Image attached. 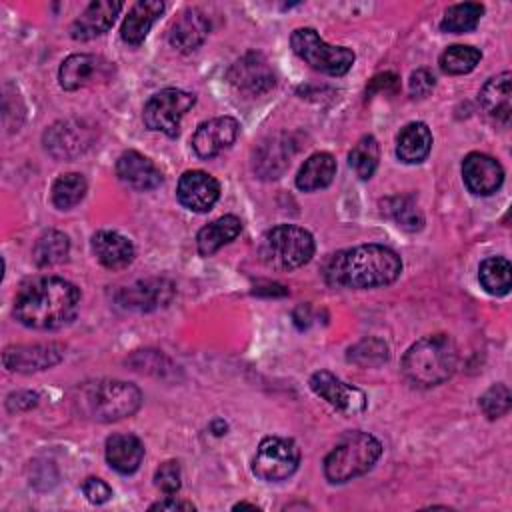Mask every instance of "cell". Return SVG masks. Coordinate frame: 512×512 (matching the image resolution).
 <instances>
[{
    "label": "cell",
    "mask_w": 512,
    "mask_h": 512,
    "mask_svg": "<svg viewBox=\"0 0 512 512\" xmlns=\"http://www.w3.org/2000/svg\"><path fill=\"white\" fill-rule=\"evenodd\" d=\"M80 308V290L60 276H38L20 286L14 316L34 330H56L70 324Z\"/></svg>",
    "instance_id": "obj_1"
},
{
    "label": "cell",
    "mask_w": 512,
    "mask_h": 512,
    "mask_svg": "<svg viewBox=\"0 0 512 512\" xmlns=\"http://www.w3.org/2000/svg\"><path fill=\"white\" fill-rule=\"evenodd\" d=\"M400 272V256L382 244H360L340 250L324 264V280L330 286L354 290L388 286Z\"/></svg>",
    "instance_id": "obj_2"
},
{
    "label": "cell",
    "mask_w": 512,
    "mask_h": 512,
    "mask_svg": "<svg viewBox=\"0 0 512 512\" xmlns=\"http://www.w3.org/2000/svg\"><path fill=\"white\" fill-rule=\"evenodd\" d=\"M458 350L450 336L430 334L416 340L402 358V374L416 388H432L452 376Z\"/></svg>",
    "instance_id": "obj_3"
},
{
    "label": "cell",
    "mask_w": 512,
    "mask_h": 512,
    "mask_svg": "<svg viewBox=\"0 0 512 512\" xmlns=\"http://www.w3.org/2000/svg\"><path fill=\"white\" fill-rule=\"evenodd\" d=\"M74 404L80 414L96 422H116L132 416L142 404L138 386L122 380H96L76 388Z\"/></svg>",
    "instance_id": "obj_4"
},
{
    "label": "cell",
    "mask_w": 512,
    "mask_h": 512,
    "mask_svg": "<svg viewBox=\"0 0 512 512\" xmlns=\"http://www.w3.org/2000/svg\"><path fill=\"white\" fill-rule=\"evenodd\" d=\"M382 454V444L376 436L368 432H348L324 458V476L332 484H344L354 480L378 462Z\"/></svg>",
    "instance_id": "obj_5"
},
{
    "label": "cell",
    "mask_w": 512,
    "mask_h": 512,
    "mask_svg": "<svg viewBox=\"0 0 512 512\" xmlns=\"http://www.w3.org/2000/svg\"><path fill=\"white\" fill-rule=\"evenodd\" d=\"M314 254V238L308 230L294 224H278L270 228L258 246L260 262L278 272H290L306 262Z\"/></svg>",
    "instance_id": "obj_6"
},
{
    "label": "cell",
    "mask_w": 512,
    "mask_h": 512,
    "mask_svg": "<svg viewBox=\"0 0 512 512\" xmlns=\"http://www.w3.org/2000/svg\"><path fill=\"white\" fill-rule=\"evenodd\" d=\"M292 50L296 56H300L306 64H310L314 70L330 74V76H342L346 74L354 64V52L346 46H334L320 38V34L314 28H298L290 36Z\"/></svg>",
    "instance_id": "obj_7"
},
{
    "label": "cell",
    "mask_w": 512,
    "mask_h": 512,
    "mask_svg": "<svg viewBox=\"0 0 512 512\" xmlns=\"http://www.w3.org/2000/svg\"><path fill=\"white\" fill-rule=\"evenodd\" d=\"M194 102L196 98L190 92L180 88H164L150 96V100L144 104L142 120L148 130L174 138L180 132L182 116L194 106Z\"/></svg>",
    "instance_id": "obj_8"
},
{
    "label": "cell",
    "mask_w": 512,
    "mask_h": 512,
    "mask_svg": "<svg viewBox=\"0 0 512 512\" xmlns=\"http://www.w3.org/2000/svg\"><path fill=\"white\" fill-rule=\"evenodd\" d=\"M300 464V448L294 440L282 436H266L254 454L252 472L264 482H280L290 478Z\"/></svg>",
    "instance_id": "obj_9"
},
{
    "label": "cell",
    "mask_w": 512,
    "mask_h": 512,
    "mask_svg": "<svg viewBox=\"0 0 512 512\" xmlns=\"http://www.w3.org/2000/svg\"><path fill=\"white\" fill-rule=\"evenodd\" d=\"M310 388L314 394H318L332 408H336L346 416H354L366 410V404H368L366 394L360 388L346 384L344 380H340L328 370L314 372L310 376Z\"/></svg>",
    "instance_id": "obj_10"
},
{
    "label": "cell",
    "mask_w": 512,
    "mask_h": 512,
    "mask_svg": "<svg viewBox=\"0 0 512 512\" xmlns=\"http://www.w3.org/2000/svg\"><path fill=\"white\" fill-rule=\"evenodd\" d=\"M94 138L92 126L82 120H60L44 132L46 150L58 160H70L82 154Z\"/></svg>",
    "instance_id": "obj_11"
},
{
    "label": "cell",
    "mask_w": 512,
    "mask_h": 512,
    "mask_svg": "<svg viewBox=\"0 0 512 512\" xmlns=\"http://www.w3.org/2000/svg\"><path fill=\"white\" fill-rule=\"evenodd\" d=\"M64 358V346L58 342L18 344L2 352V364L10 372H38L56 366Z\"/></svg>",
    "instance_id": "obj_12"
},
{
    "label": "cell",
    "mask_w": 512,
    "mask_h": 512,
    "mask_svg": "<svg viewBox=\"0 0 512 512\" xmlns=\"http://www.w3.org/2000/svg\"><path fill=\"white\" fill-rule=\"evenodd\" d=\"M228 80L238 92L248 96H260L276 84V76L270 64L258 52H248L238 58L228 70Z\"/></svg>",
    "instance_id": "obj_13"
},
{
    "label": "cell",
    "mask_w": 512,
    "mask_h": 512,
    "mask_svg": "<svg viewBox=\"0 0 512 512\" xmlns=\"http://www.w3.org/2000/svg\"><path fill=\"white\" fill-rule=\"evenodd\" d=\"M114 66L102 56L94 54H72L58 70V82L64 90H78L94 82H104L112 76Z\"/></svg>",
    "instance_id": "obj_14"
},
{
    "label": "cell",
    "mask_w": 512,
    "mask_h": 512,
    "mask_svg": "<svg viewBox=\"0 0 512 512\" xmlns=\"http://www.w3.org/2000/svg\"><path fill=\"white\" fill-rule=\"evenodd\" d=\"M178 202L192 212H208L220 198V184L204 170H186L176 186Z\"/></svg>",
    "instance_id": "obj_15"
},
{
    "label": "cell",
    "mask_w": 512,
    "mask_h": 512,
    "mask_svg": "<svg viewBox=\"0 0 512 512\" xmlns=\"http://www.w3.org/2000/svg\"><path fill=\"white\" fill-rule=\"evenodd\" d=\"M238 120L232 116H218L202 122L196 132L192 134V148L194 152L208 160L218 156L222 150L232 146L238 136Z\"/></svg>",
    "instance_id": "obj_16"
},
{
    "label": "cell",
    "mask_w": 512,
    "mask_h": 512,
    "mask_svg": "<svg viewBox=\"0 0 512 512\" xmlns=\"http://www.w3.org/2000/svg\"><path fill=\"white\" fill-rule=\"evenodd\" d=\"M462 178L472 194L490 196L502 186L504 170L496 158L482 152H470L462 160Z\"/></svg>",
    "instance_id": "obj_17"
},
{
    "label": "cell",
    "mask_w": 512,
    "mask_h": 512,
    "mask_svg": "<svg viewBox=\"0 0 512 512\" xmlns=\"http://www.w3.org/2000/svg\"><path fill=\"white\" fill-rule=\"evenodd\" d=\"M174 294V284L166 278H148L138 280L132 286H126L118 292L116 300L126 310L148 312L158 306H164Z\"/></svg>",
    "instance_id": "obj_18"
},
{
    "label": "cell",
    "mask_w": 512,
    "mask_h": 512,
    "mask_svg": "<svg viewBox=\"0 0 512 512\" xmlns=\"http://www.w3.org/2000/svg\"><path fill=\"white\" fill-rule=\"evenodd\" d=\"M116 174L126 186L138 192H148L162 184V172L156 164L136 150H126L118 156Z\"/></svg>",
    "instance_id": "obj_19"
},
{
    "label": "cell",
    "mask_w": 512,
    "mask_h": 512,
    "mask_svg": "<svg viewBox=\"0 0 512 512\" xmlns=\"http://www.w3.org/2000/svg\"><path fill=\"white\" fill-rule=\"evenodd\" d=\"M120 10H122V2H116V0L90 2L86 10L72 22L70 36L74 40H92L108 32Z\"/></svg>",
    "instance_id": "obj_20"
},
{
    "label": "cell",
    "mask_w": 512,
    "mask_h": 512,
    "mask_svg": "<svg viewBox=\"0 0 512 512\" xmlns=\"http://www.w3.org/2000/svg\"><path fill=\"white\" fill-rule=\"evenodd\" d=\"M210 32V22L198 8H186L172 22L168 32V42L180 52H192L206 40Z\"/></svg>",
    "instance_id": "obj_21"
},
{
    "label": "cell",
    "mask_w": 512,
    "mask_h": 512,
    "mask_svg": "<svg viewBox=\"0 0 512 512\" xmlns=\"http://www.w3.org/2000/svg\"><path fill=\"white\" fill-rule=\"evenodd\" d=\"M294 154V144L290 136L276 134L264 140L254 152V172L260 178H278L290 164Z\"/></svg>",
    "instance_id": "obj_22"
},
{
    "label": "cell",
    "mask_w": 512,
    "mask_h": 512,
    "mask_svg": "<svg viewBox=\"0 0 512 512\" xmlns=\"http://www.w3.org/2000/svg\"><path fill=\"white\" fill-rule=\"evenodd\" d=\"M92 250L98 262L110 270H122L134 260L132 242L114 230H98L92 236Z\"/></svg>",
    "instance_id": "obj_23"
},
{
    "label": "cell",
    "mask_w": 512,
    "mask_h": 512,
    "mask_svg": "<svg viewBox=\"0 0 512 512\" xmlns=\"http://www.w3.org/2000/svg\"><path fill=\"white\" fill-rule=\"evenodd\" d=\"M104 456L110 468L120 474H132L140 468L144 458V444L134 434H112L106 440Z\"/></svg>",
    "instance_id": "obj_24"
},
{
    "label": "cell",
    "mask_w": 512,
    "mask_h": 512,
    "mask_svg": "<svg viewBox=\"0 0 512 512\" xmlns=\"http://www.w3.org/2000/svg\"><path fill=\"white\" fill-rule=\"evenodd\" d=\"M480 104L500 124H508L512 116V74L502 72L490 78L480 90Z\"/></svg>",
    "instance_id": "obj_25"
},
{
    "label": "cell",
    "mask_w": 512,
    "mask_h": 512,
    "mask_svg": "<svg viewBox=\"0 0 512 512\" xmlns=\"http://www.w3.org/2000/svg\"><path fill=\"white\" fill-rule=\"evenodd\" d=\"M164 12V2L158 0H140L130 10L128 16L122 22L120 36L124 42L138 46L148 36L152 24L158 20V16Z\"/></svg>",
    "instance_id": "obj_26"
},
{
    "label": "cell",
    "mask_w": 512,
    "mask_h": 512,
    "mask_svg": "<svg viewBox=\"0 0 512 512\" xmlns=\"http://www.w3.org/2000/svg\"><path fill=\"white\" fill-rule=\"evenodd\" d=\"M432 148V132L424 122L406 124L396 136V156L406 164H420Z\"/></svg>",
    "instance_id": "obj_27"
},
{
    "label": "cell",
    "mask_w": 512,
    "mask_h": 512,
    "mask_svg": "<svg viewBox=\"0 0 512 512\" xmlns=\"http://www.w3.org/2000/svg\"><path fill=\"white\" fill-rule=\"evenodd\" d=\"M240 232H242V222H240L238 216H234V214L220 216L218 220H214V222L206 224L204 228H200V232L196 236L198 252L202 256H212L224 244L232 242Z\"/></svg>",
    "instance_id": "obj_28"
},
{
    "label": "cell",
    "mask_w": 512,
    "mask_h": 512,
    "mask_svg": "<svg viewBox=\"0 0 512 512\" xmlns=\"http://www.w3.org/2000/svg\"><path fill=\"white\" fill-rule=\"evenodd\" d=\"M336 176V160L330 152L312 154L298 170L296 186L302 192H314L326 188Z\"/></svg>",
    "instance_id": "obj_29"
},
{
    "label": "cell",
    "mask_w": 512,
    "mask_h": 512,
    "mask_svg": "<svg viewBox=\"0 0 512 512\" xmlns=\"http://www.w3.org/2000/svg\"><path fill=\"white\" fill-rule=\"evenodd\" d=\"M68 252H70V242L64 232L44 230L32 248V258L40 268H48V266L62 264L68 258Z\"/></svg>",
    "instance_id": "obj_30"
},
{
    "label": "cell",
    "mask_w": 512,
    "mask_h": 512,
    "mask_svg": "<svg viewBox=\"0 0 512 512\" xmlns=\"http://www.w3.org/2000/svg\"><path fill=\"white\" fill-rule=\"evenodd\" d=\"M510 276L512 266L504 256H490L478 268V280L492 296H506L510 292Z\"/></svg>",
    "instance_id": "obj_31"
},
{
    "label": "cell",
    "mask_w": 512,
    "mask_h": 512,
    "mask_svg": "<svg viewBox=\"0 0 512 512\" xmlns=\"http://www.w3.org/2000/svg\"><path fill=\"white\" fill-rule=\"evenodd\" d=\"M484 14V6L478 2H460L446 8L444 18L440 22V28L444 32L452 34H464L478 26L480 18Z\"/></svg>",
    "instance_id": "obj_32"
},
{
    "label": "cell",
    "mask_w": 512,
    "mask_h": 512,
    "mask_svg": "<svg viewBox=\"0 0 512 512\" xmlns=\"http://www.w3.org/2000/svg\"><path fill=\"white\" fill-rule=\"evenodd\" d=\"M382 214L392 218L400 228L416 232L424 226V216L410 196H390L382 200Z\"/></svg>",
    "instance_id": "obj_33"
},
{
    "label": "cell",
    "mask_w": 512,
    "mask_h": 512,
    "mask_svg": "<svg viewBox=\"0 0 512 512\" xmlns=\"http://www.w3.org/2000/svg\"><path fill=\"white\" fill-rule=\"evenodd\" d=\"M86 178L78 172L60 174L52 184V202L60 210H68L76 206L86 194Z\"/></svg>",
    "instance_id": "obj_34"
},
{
    "label": "cell",
    "mask_w": 512,
    "mask_h": 512,
    "mask_svg": "<svg viewBox=\"0 0 512 512\" xmlns=\"http://www.w3.org/2000/svg\"><path fill=\"white\" fill-rule=\"evenodd\" d=\"M378 154H380L378 142L372 134H364L362 138H358V142L352 146L348 154V162L358 178L362 180L372 178L378 166Z\"/></svg>",
    "instance_id": "obj_35"
},
{
    "label": "cell",
    "mask_w": 512,
    "mask_h": 512,
    "mask_svg": "<svg viewBox=\"0 0 512 512\" xmlns=\"http://www.w3.org/2000/svg\"><path fill=\"white\" fill-rule=\"evenodd\" d=\"M482 54L478 48L474 46H466V44H454L448 46L442 54H440V68L446 74H468L476 68V64L480 62Z\"/></svg>",
    "instance_id": "obj_36"
},
{
    "label": "cell",
    "mask_w": 512,
    "mask_h": 512,
    "mask_svg": "<svg viewBox=\"0 0 512 512\" xmlns=\"http://www.w3.org/2000/svg\"><path fill=\"white\" fill-rule=\"evenodd\" d=\"M348 360L362 366H380L388 360V346L380 338H364L348 350Z\"/></svg>",
    "instance_id": "obj_37"
},
{
    "label": "cell",
    "mask_w": 512,
    "mask_h": 512,
    "mask_svg": "<svg viewBox=\"0 0 512 512\" xmlns=\"http://www.w3.org/2000/svg\"><path fill=\"white\" fill-rule=\"evenodd\" d=\"M478 404H480L482 412L486 414V418L496 420V418L504 416V414L510 410V404H512L510 388H508L504 382L492 384V386L480 396V402H478Z\"/></svg>",
    "instance_id": "obj_38"
},
{
    "label": "cell",
    "mask_w": 512,
    "mask_h": 512,
    "mask_svg": "<svg viewBox=\"0 0 512 512\" xmlns=\"http://www.w3.org/2000/svg\"><path fill=\"white\" fill-rule=\"evenodd\" d=\"M154 484L158 490H162L164 494L172 496L180 490L182 486V472H180V464L176 460H166L156 468L154 474Z\"/></svg>",
    "instance_id": "obj_39"
},
{
    "label": "cell",
    "mask_w": 512,
    "mask_h": 512,
    "mask_svg": "<svg viewBox=\"0 0 512 512\" xmlns=\"http://www.w3.org/2000/svg\"><path fill=\"white\" fill-rule=\"evenodd\" d=\"M82 492L88 498V502H92V504H104V502H108L112 498V488L104 480L94 478V476L84 480Z\"/></svg>",
    "instance_id": "obj_40"
},
{
    "label": "cell",
    "mask_w": 512,
    "mask_h": 512,
    "mask_svg": "<svg viewBox=\"0 0 512 512\" xmlns=\"http://www.w3.org/2000/svg\"><path fill=\"white\" fill-rule=\"evenodd\" d=\"M434 84H436L434 74H432L430 70H426V68H420V70L412 72L410 82H408V88H410V94H412V96L422 98V96H426V94L434 88Z\"/></svg>",
    "instance_id": "obj_41"
},
{
    "label": "cell",
    "mask_w": 512,
    "mask_h": 512,
    "mask_svg": "<svg viewBox=\"0 0 512 512\" xmlns=\"http://www.w3.org/2000/svg\"><path fill=\"white\" fill-rule=\"evenodd\" d=\"M38 404V394L36 392H30V390H20V392H12L8 398H6V406L10 412H16V410H28L32 406Z\"/></svg>",
    "instance_id": "obj_42"
},
{
    "label": "cell",
    "mask_w": 512,
    "mask_h": 512,
    "mask_svg": "<svg viewBox=\"0 0 512 512\" xmlns=\"http://www.w3.org/2000/svg\"><path fill=\"white\" fill-rule=\"evenodd\" d=\"M390 86V90H398V76L396 74H392V72H384V74H378V76H374L372 80H370V88L366 90L368 94H374V92H378V90H386Z\"/></svg>",
    "instance_id": "obj_43"
},
{
    "label": "cell",
    "mask_w": 512,
    "mask_h": 512,
    "mask_svg": "<svg viewBox=\"0 0 512 512\" xmlns=\"http://www.w3.org/2000/svg\"><path fill=\"white\" fill-rule=\"evenodd\" d=\"M150 510H194V504L186 502V500H176L172 496H166L164 500H158V502L150 504Z\"/></svg>",
    "instance_id": "obj_44"
},
{
    "label": "cell",
    "mask_w": 512,
    "mask_h": 512,
    "mask_svg": "<svg viewBox=\"0 0 512 512\" xmlns=\"http://www.w3.org/2000/svg\"><path fill=\"white\" fill-rule=\"evenodd\" d=\"M240 508H252V510H258L256 504H250V502H238L234 504V510H240Z\"/></svg>",
    "instance_id": "obj_45"
}]
</instances>
